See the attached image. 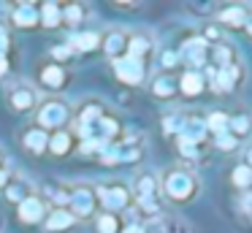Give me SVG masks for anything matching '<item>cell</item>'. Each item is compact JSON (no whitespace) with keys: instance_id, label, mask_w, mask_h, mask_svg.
Segmentation results:
<instances>
[{"instance_id":"6da1fadb","label":"cell","mask_w":252,"mask_h":233,"mask_svg":"<svg viewBox=\"0 0 252 233\" xmlns=\"http://www.w3.org/2000/svg\"><path fill=\"white\" fill-rule=\"evenodd\" d=\"M201 190L198 182V173L190 168H168V171L160 176V193H165V198L174 200V203H187L192 200Z\"/></svg>"},{"instance_id":"7a4b0ae2","label":"cell","mask_w":252,"mask_h":233,"mask_svg":"<svg viewBox=\"0 0 252 233\" xmlns=\"http://www.w3.org/2000/svg\"><path fill=\"white\" fill-rule=\"evenodd\" d=\"M98 193V206H103L106 214H120V211H127L133 203V193L127 184L122 182H109V184H100L95 187Z\"/></svg>"},{"instance_id":"3957f363","label":"cell","mask_w":252,"mask_h":233,"mask_svg":"<svg viewBox=\"0 0 252 233\" xmlns=\"http://www.w3.org/2000/svg\"><path fill=\"white\" fill-rule=\"evenodd\" d=\"M68 119H71V108L63 100H46L41 103L38 114H35V128H41L44 133H57V130H65Z\"/></svg>"},{"instance_id":"277c9868","label":"cell","mask_w":252,"mask_h":233,"mask_svg":"<svg viewBox=\"0 0 252 233\" xmlns=\"http://www.w3.org/2000/svg\"><path fill=\"white\" fill-rule=\"evenodd\" d=\"M176 57H179V65H190V70H198L209 63V43L201 35L187 38V41H182Z\"/></svg>"},{"instance_id":"5b68a950","label":"cell","mask_w":252,"mask_h":233,"mask_svg":"<svg viewBox=\"0 0 252 233\" xmlns=\"http://www.w3.org/2000/svg\"><path fill=\"white\" fill-rule=\"evenodd\" d=\"M95 209H98V193H95V187H87V184H76V187H71L68 211H71L76 220L79 217L95 214Z\"/></svg>"},{"instance_id":"8992f818","label":"cell","mask_w":252,"mask_h":233,"mask_svg":"<svg viewBox=\"0 0 252 233\" xmlns=\"http://www.w3.org/2000/svg\"><path fill=\"white\" fill-rule=\"evenodd\" d=\"M6 98H8V106H11L14 111H19V114L33 111V108L38 106V90H35L33 84H28V81L11 84L6 90Z\"/></svg>"},{"instance_id":"52a82bcc","label":"cell","mask_w":252,"mask_h":233,"mask_svg":"<svg viewBox=\"0 0 252 233\" xmlns=\"http://www.w3.org/2000/svg\"><path fill=\"white\" fill-rule=\"evenodd\" d=\"M111 68H114L117 79H120L122 84H127V87H138V84H144V79H147V68H144V63L130 60V57L111 60Z\"/></svg>"},{"instance_id":"ba28073f","label":"cell","mask_w":252,"mask_h":233,"mask_svg":"<svg viewBox=\"0 0 252 233\" xmlns=\"http://www.w3.org/2000/svg\"><path fill=\"white\" fill-rule=\"evenodd\" d=\"M17 217L22 225H38V222H44L46 217V203L41 195H30V198H25L22 203L17 206Z\"/></svg>"},{"instance_id":"9c48e42d","label":"cell","mask_w":252,"mask_h":233,"mask_svg":"<svg viewBox=\"0 0 252 233\" xmlns=\"http://www.w3.org/2000/svg\"><path fill=\"white\" fill-rule=\"evenodd\" d=\"M209 81H212V90L214 92H230L239 87L241 81V65H230V68L222 70H209Z\"/></svg>"},{"instance_id":"30bf717a","label":"cell","mask_w":252,"mask_h":233,"mask_svg":"<svg viewBox=\"0 0 252 233\" xmlns=\"http://www.w3.org/2000/svg\"><path fill=\"white\" fill-rule=\"evenodd\" d=\"M38 81H41V87H44V90L60 92V90H65L68 73H65V68H63V65L46 63V65H41V70H38Z\"/></svg>"},{"instance_id":"8fae6325","label":"cell","mask_w":252,"mask_h":233,"mask_svg":"<svg viewBox=\"0 0 252 233\" xmlns=\"http://www.w3.org/2000/svg\"><path fill=\"white\" fill-rule=\"evenodd\" d=\"M209 63L214 65V70H222V68H230V65H239V52L230 41H222V43H214L209 46Z\"/></svg>"},{"instance_id":"7c38bea8","label":"cell","mask_w":252,"mask_h":233,"mask_svg":"<svg viewBox=\"0 0 252 233\" xmlns=\"http://www.w3.org/2000/svg\"><path fill=\"white\" fill-rule=\"evenodd\" d=\"M11 22L17 27H22V30H30V27H38V5L30 3V0H25V3H14L11 8Z\"/></svg>"},{"instance_id":"4fadbf2b","label":"cell","mask_w":252,"mask_h":233,"mask_svg":"<svg viewBox=\"0 0 252 233\" xmlns=\"http://www.w3.org/2000/svg\"><path fill=\"white\" fill-rule=\"evenodd\" d=\"M155 195H160V179L155 176V173H149V171L138 173V176L133 179V200L155 198Z\"/></svg>"},{"instance_id":"5bb4252c","label":"cell","mask_w":252,"mask_h":233,"mask_svg":"<svg viewBox=\"0 0 252 233\" xmlns=\"http://www.w3.org/2000/svg\"><path fill=\"white\" fill-rule=\"evenodd\" d=\"M206 84H209V81H206V76H203L201 70H187V73L179 79V84H176V87H179V92L185 98H198V95H203Z\"/></svg>"},{"instance_id":"9a60e30c","label":"cell","mask_w":252,"mask_h":233,"mask_svg":"<svg viewBox=\"0 0 252 233\" xmlns=\"http://www.w3.org/2000/svg\"><path fill=\"white\" fill-rule=\"evenodd\" d=\"M127 41H130V35L122 30H111L109 35L100 41V46L106 49V54H109L111 60H120V57H127Z\"/></svg>"},{"instance_id":"2e32d148","label":"cell","mask_w":252,"mask_h":233,"mask_svg":"<svg viewBox=\"0 0 252 233\" xmlns=\"http://www.w3.org/2000/svg\"><path fill=\"white\" fill-rule=\"evenodd\" d=\"M19 141L25 144V149L33 152V155H44L46 149H49V133H44L41 128H28L22 135H19Z\"/></svg>"},{"instance_id":"e0dca14e","label":"cell","mask_w":252,"mask_h":233,"mask_svg":"<svg viewBox=\"0 0 252 233\" xmlns=\"http://www.w3.org/2000/svg\"><path fill=\"white\" fill-rule=\"evenodd\" d=\"M149 92H152V98H158V100H174V95L179 92V87H176L174 76L160 73V76H155V79H152Z\"/></svg>"},{"instance_id":"ac0fdd59","label":"cell","mask_w":252,"mask_h":233,"mask_svg":"<svg viewBox=\"0 0 252 233\" xmlns=\"http://www.w3.org/2000/svg\"><path fill=\"white\" fill-rule=\"evenodd\" d=\"M247 19H250V11L244 5H225L217 11V25L225 27H244Z\"/></svg>"},{"instance_id":"d6986e66","label":"cell","mask_w":252,"mask_h":233,"mask_svg":"<svg viewBox=\"0 0 252 233\" xmlns=\"http://www.w3.org/2000/svg\"><path fill=\"white\" fill-rule=\"evenodd\" d=\"M152 231L155 233H192V228L179 214H160L152 222Z\"/></svg>"},{"instance_id":"ffe728a7","label":"cell","mask_w":252,"mask_h":233,"mask_svg":"<svg viewBox=\"0 0 252 233\" xmlns=\"http://www.w3.org/2000/svg\"><path fill=\"white\" fill-rule=\"evenodd\" d=\"M55 203V209H65L71 200V187L63 182H46L44 184V203Z\"/></svg>"},{"instance_id":"44dd1931","label":"cell","mask_w":252,"mask_h":233,"mask_svg":"<svg viewBox=\"0 0 252 233\" xmlns=\"http://www.w3.org/2000/svg\"><path fill=\"white\" fill-rule=\"evenodd\" d=\"M65 43L73 49V54H82V52H95V49L100 46V35H95V33H73V35L68 38Z\"/></svg>"},{"instance_id":"7402d4cb","label":"cell","mask_w":252,"mask_h":233,"mask_svg":"<svg viewBox=\"0 0 252 233\" xmlns=\"http://www.w3.org/2000/svg\"><path fill=\"white\" fill-rule=\"evenodd\" d=\"M73 222H76V217H73L68 209H52V211H46V217H44L46 231H65V228L73 225Z\"/></svg>"},{"instance_id":"603a6c76","label":"cell","mask_w":252,"mask_h":233,"mask_svg":"<svg viewBox=\"0 0 252 233\" xmlns=\"http://www.w3.org/2000/svg\"><path fill=\"white\" fill-rule=\"evenodd\" d=\"M38 22L46 30H55L63 25V5L60 3H44L38 5Z\"/></svg>"},{"instance_id":"cb8c5ba5","label":"cell","mask_w":252,"mask_h":233,"mask_svg":"<svg viewBox=\"0 0 252 233\" xmlns=\"http://www.w3.org/2000/svg\"><path fill=\"white\" fill-rule=\"evenodd\" d=\"M228 133L233 135L236 141H241V138H247V135L252 133V117L250 114H233V117L228 119Z\"/></svg>"},{"instance_id":"d4e9b609","label":"cell","mask_w":252,"mask_h":233,"mask_svg":"<svg viewBox=\"0 0 252 233\" xmlns=\"http://www.w3.org/2000/svg\"><path fill=\"white\" fill-rule=\"evenodd\" d=\"M3 193H6V198L11 200V203H22L25 198H30V195H33V190H30V184L28 182H22V179H17L14 176L11 182L6 184V187H3Z\"/></svg>"},{"instance_id":"484cf974","label":"cell","mask_w":252,"mask_h":233,"mask_svg":"<svg viewBox=\"0 0 252 233\" xmlns=\"http://www.w3.org/2000/svg\"><path fill=\"white\" fill-rule=\"evenodd\" d=\"M71 146H73V135L68 133V130H57V133L49 135V152L52 155L63 157V155L71 152Z\"/></svg>"},{"instance_id":"4316f807","label":"cell","mask_w":252,"mask_h":233,"mask_svg":"<svg viewBox=\"0 0 252 233\" xmlns=\"http://www.w3.org/2000/svg\"><path fill=\"white\" fill-rule=\"evenodd\" d=\"M152 52V41L144 35H130V41H127V57L130 60H138V63H144V57Z\"/></svg>"},{"instance_id":"83f0119b","label":"cell","mask_w":252,"mask_h":233,"mask_svg":"<svg viewBox=\"0 0 252 233\" xmlns=\"http://www.w3.org/2000/svg\"><path fill=\"white\" fill-rule=\"evenodd\" d=\"M176 149H179V155L185 157V160H198L203 146L195 144L192 138H187V135H176Z\"/></svg>"},{"instance_id":"f1b7e54d","label":"cell","mask_w":252,"mask_h":233,"mask_svg":"<svg viewBox=\"0 0 252 233\" xmlns=\"http://www.w3.org/2000/svg\"><path fill=\"white\" fill-rule=\"evenodd\" d=\"M230 182H233V187L239 190V193H247V190L252 187V168H247L244 163L236 166L233 173H230Z\"/></svg>"},{"instance_id":"f546056e","label":"cell","mask_w":252,"mask_h":233,"mask_svg":"<svg viewBox=\"0 0 252 233\" xmlns=\"http://www.w3.org/2000/svg\"><path fill=\"white\" fill-rule=\"evenodd\" d=\"M185 125H187V114H182V111H174V114H168V117L163 119L165 135H174V138L185 130Z\"/></svg>"},{"instance_id":"4dcf8cb0","label":"cell","mask_w":252,"mask_h":233,"mask_svg":"<svg viewBox=\"0 0 252 233\" xmlns=\"http://www.w3.org/2000/svg\"><path fill=\"white\" fill-rule=\"evenodd\" d=\"M84 14H87V8H84L82 3H68V5H63V25H68V27L79 25V22L84 19Z\"/></svg>"},{"instance_id":"1f68e13d","label":"cell","mask_w":252,"mask_h":233,"mask_svg":"<svg viewBox=\"0 0 252 233\" xmlns=\"http://www.w3.org/2000/svg\"><path fill=\"white\" fill-rule=\"evenodd\" d=\"M228 114L225 111H214V114H209V119H206V130L212 135H222V133H228Z\"/></svg>"},{"instance_id":"d6a6232c","label":"cell","mask_w":252,"mask_h":233,"mask_svg":"<svg viewBox=\"0 0 252 233\" xmlns=\"http://www.w3.org/2000/svg\"><path fill=\"white\" fill-rule=\"evenodd\" d=\"M98 231L100 233H122V225H120V217L117 214H100L98 217Z\"/></svg>"},{"instance_id":"836d02e7","label":"cell","mask_w":252,"mask_h":233,"mask_svg":"<svg viewBox=\"0 0 252 233\" xmlns=\"http://www.w3.org/2000/svg\"><path fill=\"white\" fill-rule=\"evenodd\" d=\"M214 146L222 149V152H233L236 146H239V141H236L230 133H222V135H214Z\"/></svg>"},{"instance_id":"e575fe53","label":"cell","mask_w":252,"mask_h":233,"mask_svg":"<svg viewBox=\"0 0 252 233\" xmlns=\"http://www.w3.org/2000/svg\"><path fill=\"white\" fill-rule=\"evenodd\" d=\"M122 233H147V222H144L141 217H138L136 211H133V217L127 220V225L122 228Z\"/></svg>"},{"instance_id":"d590c367","label":"cell","mask_w":252,"mask_h":233,"mask_svg":"<svg viewBox=\"0 0 252 233\" xmlns=\"http://www.w3.org/2000/svg\"><path fill=\"white\" fill-rule=\"evenodd\" d=\"M71 54H73V49L68 46V43H63V46H55V49H52V57H55V63H57V65H60L63 60H68Z\"/></svg>"},{"instance_id":"8d00e7d4","label":"cell","mask_w":252,"mask_h":233,"mask_svg":"<svg viewBox=\"0 0 252 233\" xmlns=\"http://www.w3.org/2000/svg\"><path fill=\"white\" fill-rule=\"evenodd\" d=\"M176 65H179V57H176V52H165L163 54V68H176Z\"/></svg>"},{"instance_id":"74e56055","label":"cell","mask_w":252,"mask_h":233,"mask_svg":"<svg viewBox=\"0 0 252 233\" xmlns=\"http://www.w3.org/2000/svg\"><path fill=\"white\" fill-rule=\"evenodd\" d=\"M190 11H195V14H212V11H217V5L212 3H198V5H187Z\"/></svg>"},{"instance_id":"f35d334b","label":"cell","mask_w":252,"mask_h":233,"mask_svg":"<svg viewBox=\"0 0 252 233\" xmlns=\"http://www.w3.org/2000/svg\"><path fill=\"white\" fill-rule=\"evenodd\" d=\"M11 171H8V168H0V187H6L8 182H11Z\"/></svg>"},{"instance_id":"ab89813d","label":"cell","mask_w":252,"mask_h":233,"mask_svg":"<svg viewBox=\"0 0 252 233\" xmlns=\"http://www.w3.org/2000/svg\"><path fill=\"white\" fill-rule=\"evenodd\" d=\"M8 73V60H6V54H0V76H6Z\"/></svg>"},{"instance_id":"60d3db41","label":"cell","mask_w":252,"mask_h":233,"mask_svg":"<svg viewBox=\"0 0 252 233\" xmlns=\"http://www.w3.org/2000/svg\"><path fill=\"white\" fill-rule=\"evenodd\" d=\"M244 166L252 168V146H247V149H244Z\"/></svg>"},{"instance_id":"b9f144b4","label":"cell","mask_w":252,"mask_h":233,"mask_svg":"<svg viewBox=\"0 0 252 233\" xmlns=\"http://www.w3.org/2000/svg\"><path fill=\"white\" fill-rule=\"evenodd\" d=\"M117 8H138V3H114Z\"/></svg>"},{"instance_id":"7bdbcfd3","label":"cell","mask_w":252,"mask_h":233,"mask_svg":"<svg viewBox=\"0 0 252 233\" xmlns=\"http://www.w3.org/2000/svg\"><path fill=\"white\" fill-rule=\"evenodd\" d=\"M244 30H247V35H252V14H250V19H247V25H244Z\"/></svg>"},{"instance_id":"ee69618b","label":"cell","mask_w":252,"mask_h":233,"mask_svg":"<svg viewBox=\"0 0 252 233\" xmlns=\"http://www.w3.org/2000/svg\"><path fill=\"white\" fill-rule=\"evenodd\" d=\"M0 38H8L6 35V27H3V25H0Z\"/></svg>"},{"instance_id":"f6af8a7d","label":"cell","mask_w":252,"mask_h":233,"mask_svg":"<svg viewBox=\"0 0 252 233\" xmlns=\"http://www.w3.org/2000/svg\"><path fill=\"white\" fill-rule=\"evenodd\" d=\"M3 163H6V157H3V152H0V168H6Z\"/></svg>"},{"instance_id":"bcb514c9","label":"cell","mask_w":252,"mask_h":233,"mask_svg":"<svg viewBox=\"0 0 252 233\" xmlns=\"http://www.w3.org/2000/svg\"><path fill=\"white\" fill-rule=\"evenodd\" d=\"M0 231H3V214H0Z\"/></svg>"}]
</instances>
